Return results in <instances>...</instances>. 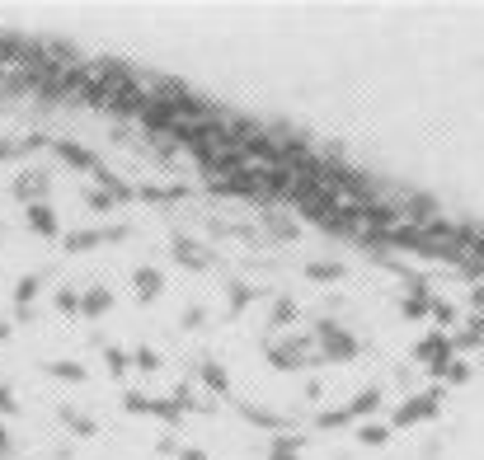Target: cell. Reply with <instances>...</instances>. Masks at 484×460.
<instances>
[{"instance_id":"cell-1","label":"cell","mask_w":484,"mask_h":460,"mask_svg":"<svg viewBox=\"0 0 484 460\" xmlns=\"http://www.w3.org/2000/svg\"><path fill=\"white\" fill-rule=\"evenodd\" d=\"M315 338H320V348H325L329 362H348V357H358V338H353L344 324H334V319H320V324H315Z\"/></svg>"},{"instance_id":"cell-2","label":"cell","mask_w":484,"mask_h":460,"mask_svg":"<svg viewBox=\"0 0 484 460\" xmlns=\"http://www.w3.org/2000/svg\"><path fill=\"white\" fill-rule=\"evenodd\" d=\"M376 404H381V390H362L358 399H353V404H348V409H334V413H320V428H339V423H353V418H362V413H372Z\"/></svg>"},{"instance_id":"cell-3","label":"cell","mask_w":484,"mask_h":460,"mask_svg":"<svg viewBox=\"0 0 484 460\" xmlns=\"http://www.w3.org/2000/svg\"><path fill=\"white\" fill-rule=\"evenodd\" d=\"M438 413V395H414L395 409V428H414V423H428Z\"/></svg>"},{"instance_id":"cell-4","label":"cell","mask_w":484,"mask_h":460,"mask_svg":"<svg viewBox=\"0 0 484 460\" xmlns=\"http://www.w3.org/2000/svg\"><path fill=\"white\" fill-rule=\"evenodd\" d=\"M29 225L33 230H38V235H57V230H62V225H57V216H52V207L47 202H29Z\"/></svg>"},{"instance_id":"cell-5","label":"cell","mask_w":484,"mask_h":460,"mask_svg":"<svg viewBox=\"0 0 484 460\" xmlns=\"http://www.w3.org/2000/svg\"><path fill=\"white\" fill-rule=\"evenodd\" d=\"M109 305H113V296H109V291H104V286H90V291L80 296V315L99 319V315H104V310H109Z\"/></svg>"},{"instance_id":"cell-6","label":"cell","mask_w":484,"mask_h":460,"mask_svg":"<svg viewBox=\"0 0 484 460\" xmlns=\"http://www.w3.org/2000/svg\"><path fill=\"white\" fill-rule=\"evenodd\" d=\"M132 282H137V296H141V301H156L160 286H165V277H160L156 268H137V277H132Z\"/></svg>"},{"instance_id":"cell-7","label":"cell","mask_w":484,"mask_h":460,"mask_svg":"<svg viewBox=\"0 0 484 460\" xmlns=\"http://www.w3.org/2000/svg\"><path fill=\"white\" fill-rule=\"evenodd\" d=\"M174 258L188 263V268H207V263H212V258L203 254V244H193V239H174Z\"/></svg>"},{"instance_id":"cell-8","label":"cell","mask_w":484,"mask_h":460,"mask_svg":"<svg viewBox=\"0 0 484 460\" xmlns=\"http://www.w3.org/2000/svg\"><path fill=\"white\" fill-rule=\"evenodd\" d=\"M123 230H85V235H71L66 249H90V244H104V239H118Z\"/></svg>"},{"instance_id":"cell-9","label":"cell","mask_w":484,"mask_h":460,"mask_svg":"<svg viewBox=\"0 0 484 460\" xmlns=\"http://www.w3.org/2000/svg\"><path fill=\"white\" fill-rule=\"evenodd\" d=\"M268 460H301L297 437H273V446H268Z\"/></svg>"},{"instance_id":"cell-10","label":"cell","mask_w":484,"mask_h":460,"mask_svg":"<svg viewBox=\"0 0 484 460\" xmlns=\"http://www.w3.org/2000/svg\"><path fill=\"white\" fill-rule=\"evenodd\" d=\"M358 442H362V446H386V442H391V428H381V423H362V428H358Z\"/></svg>"},{"instance_id":"cell-11","label":"cell","mask_w":484,"mask_h":460,"mask_svg":"<svg viewBox=\"0 0 484 460\" xmlns=\"http://www.w3.org/2000/svg\"><path fill=\"white\" fill-rule=\"evenodd\" d=\"M306 277H315V282H334V277H344V268H339V263H306Z\"/></svg>"},{"instance_id":"cell-12","label":"cell","mask_w":484,"mask_h":460,"mask_svg":"<svg viewBox=\"0 0 484 460\" xmlns=\"http://www.w3.org/2000/svg\"><path fill=\"white\" fill-rule=\"evenodd\" d=\"M15 188H19V197H38V202H43V193H47V179H43V174H38V179H29V174H24V179L15 183Z\"/></svg>"},{"instance_id":"cell-13","label":"cell","mask_w":484,"mask_h":460,"mask_svg":"<svg viewBox=\"0 0 484 460\" xmlns=\"http://www.w3.org/2000/svg\"><path fill=\"white\" fill-rule=\"evenodd\" d=\"M203 381L212 385V390H226V385H231V376H226V366H217V362H203Z\"/></svg>"},{"instance_id":"cell-14","label":"cell","mask_w":484,"mask_h":460,"mask_svg":"<svg viewBox=\"0 0 484 460\" xmlns=\"http://www.w3.org/2000/svg\"><path fill=\"white\" fill-rule=\"evenodd\" d=\"M57 155H62V160H71V165H80V169H94V160L85 155L80 146H71V141H62V146H57Z\"/></svg>"},{"instance_id":"cell-15","label":"cell","mask_w":484,"mask_h":460,"mask_svg":"<svg viewBox=\"0 0 484 460\" xmlns=\"http://www.w3.org/2000/svg\"><path fill=\"white\" fill-rule=\"evenodd\" d=\"M428 310H433V305H428V291H414V296H405V315H409V319H423Z\"/></svg>"},{"instance_id":"cell-16","label":"cell","mask_w":484,"mask_h":460,"mask_svg":"<svg viewBox=\"0 0 484 460\" xmlns=\"http://www.w3.org/2000/svg\"><path fill=\"white\" fill-rule=\"evenodd\" d=\"M62 418H66V428H76L80 437H94V423L85 418V413H76V409H62Z\"/></svg>"},{"instance_id":"cell-17","label":"cell","mask_w":484,"mask_h":460,"mask_svg":"<svg viewBox=\"0 0 484 460\" xmlns=\"http://www.w3.org/2000/svg\"><path fill=\"white\" fill-rule=\"evenodd\" d=\"M33 291H38V277H19V286H15L19 305H29V301H33Z\"/></svg>"},{"instance_id":"cell-18","label":"cell","mask_w":484,"mask_h":460,"mask_svg":"<svg viewBox=\"0 0 484 460\" xmlns=\"http://www.w3.org/2000/svg\"><path fill=\"white\" fill-rule=\"evenodd\" d=\"M292 315H297V305H292V301H278V305H273V324H292Z\"/></svg>"},{"instance_id":"cell-19","label":"cell","mask_w":484,"mask_h":460,"mask_svg":"<svg viewBox=\"0 0 484 460\" xmlns=\"http://www.w3.org/2000/svg\"><path fill=\"white\" fill-rule=\"evenodd\" d=\"M137 366H141V371H156V366H160V352H156V348H141V352H137Z\"/></svg>"},{"instance_id":"cell-20","label":"cell","mask_w":484,"mask_h":460,"mask_svg":"<svg viewBox=\"0 0 484 460\" xmlns=\"http://www.w3.org/2000/svg\"><path fill=\"white\" fill-rule=\"evenodd\" d=\"M52 376H66V381H80L85 371H80V366H71V362H52Z\"/></svg>"},{"instance_id":"cell-21","label":"cell","mask_w":484,"mask_h":460,"mask_svg":"<svg viewBox=\"0 0 484 460\" xmlns=\"http://www.w3.org/2000/svg\"><path fill=\"white\" fill-rule=\"evenodd\" d=\"M57 305H62V310H80V296L76 291H57Z\"/></svg>"},{"instance_id":"cell-22","label":"cell","mask_w":484,"mask_h":460,"mask_svg":"<svg viewBox=\"0 0 484 460\" xmlns=\"http://www.w3.org/2000/svg\"><path fill=\"white\" fill-rule=\"evenodd\" d=\"M123 366H127L123 348H109V371H113V376H118V371H123Z\"/></svg>"},{"instance_id":"cell-23","label":"cell","mask_w":484,"mask_h":460,"mask_svg":"<svg viewBox=\"0 0 484 460\" xmlns=\"http://www.w3.org/2000/svg\"><path fill=\"white\" fill-rule=\"evenodd\" d=\"M0 413H15V390H5V385H0Z\"/></svg>"},{"instance_id":"cell-24","label":"cell","mask_w":484,"mask_h":460,"mask_svg":"<svg viewBox=\"0 0 484 460\" xmlns=\"http://www.w3.org/2000/svg\"><path fill=\"white\" fill-rule=\"evenodd\" d=\"M184 324H188V329H198V324H203V310H198V305H188V310H184Z\"/></svg>"},{"instance_id":"cell-25","label":"cell","mask_w":484,"mask_h":460,"mask_svg":"<svg viewBox=\"0 0 484 460\" xmlns=\"http://www.w3.org/2000/svg\"><path fill=\"white\" fill-rule=\"evenodd\" d=\"M245 301H250V291H245V286L235 282V291H231V305H235V310H240V305H245Z\"/></svg>"},{"instance_id":"cell-26","label":"cell","mask_w":484,"mask_h":460,"mask_svg":"<svg viewBox=\"0 0 484 460\" xmlns=\"http://www.w3.org/2000/svg\"><path fill=\"white\" fill-rule=\"evenodd\" d=\"M179 460H207V451H198V446H184V451H179Z\"/></svg>"},{"instance_id":"cell-27","label":"cell","mask_w":484,"mask_h":460,"mask_svg":"<svg viewBox=\"0 0 484 460\" xmlns=\"http://www.w3.org/2000/svg\"><path fill=\"white\" fill-rule=\"evenodd\" d=\"M0 446H5V428H0Z\"/></svg>"}]
</instances>
